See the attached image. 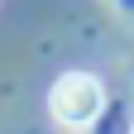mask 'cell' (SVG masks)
Segmentation results:
<instances>
[{
	"instance_id": "6da1fadb",
	"label": "cell",
	"mask_w": 134,
	"mask_h": 134,
	"mask_svg": "<svg viewBox=\"0 0 134 134\" xmlns=\"http://www.w3.org/2000/svg\"><path fill=\"white\" fill-rule=\"evenodd\" d=\"M48 105H53V120L67 125V129H81V125H91L100 105H105V96H100V81L86 77V72H67L53 96H48Z\"/></svg>"
}]
</instances>
